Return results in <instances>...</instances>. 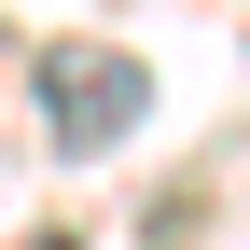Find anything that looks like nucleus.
<instances>
[{"instance_id":"f257e3e1","label":"nucleus","mask_w":250,"mask_h":250,"mask_svg":"<svg viewBox=\"0 0 250 250\" xmlns=\"http://www.w3.org/2000/svg\"><path fill=\"white\" fill-rule=\"evenodd\" d=\"M42 125H56V153H111L125 125L153 111V83H139V56L125 42H42Z\"/></svg>"},{"instance_id":"f03ea898","label":"nucleus","mask_w":250,"mask_h":250,"mask_svg":"<svg viewBox=\"0 0 250 250\" xmlns=\"http://www.w3.org/2000/svg\"><path fill=\"white\" fill-rule=\"evenodd\" d=\"M28 250H70V236H28Z\"/></svg>"}]
</instances>
